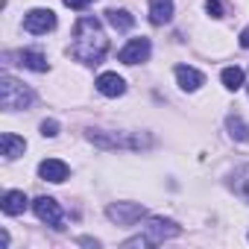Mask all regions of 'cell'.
Here are the masks:
<instances>
[{"mask_svg": "<svg viewBox=\"0 0 249 249\" xmlns=\"http://www.w3.org/2000/svg\"><path fill=\"white\" fill-rule=\"evenodd\" d=\"M71 53L85 62V65H97L103 62V56L108 53V38L103 33V24L91 15L79 18L73 27V41H71Z\"/></svg>", "mask_w": 249, "mask_h": 249, "instance_id": "6da1fadb", "label": "cell"}, {"mask_svg": "<svg viewBox=\"0 0 249 249\" xmlns=\"http://www.w3.org/2000/svg\"><path fill=\"white\" fill-rule=\"evenodd\" d=\"M182 229L173 223V220H164V217H150L144 226H141V234L138 237H129L123 240V246H159L170 237H176Z\"/></svg>", "mask_w": 249, "mask_h": 249, "instance_id": "7a4b0ae2", "label": "cell"}, {"mask_svg": "<svg viewBox=\"0 0 249 249\" xmlns=\"http://www.w3.org/2000/svg\"><path fill=\"white\" fill-rule=\"evenodd\" d=\"M88 141L103 147V150H141V147H150L153 141L144 135H126V132H106V129H91L88 132Z\"/></svg>", "mask_w": 249, "mask_h": 249, "instance_id": "3957f363", "label": "cell"}, {"mask_svg": "<svg viewBox=\"0 0 249 249\" xmlns=\"http://www.w3.org/2000/svg\"><path fill=\"white\" fill-rule=\"evenodd\" d=\"M33 100H36V97H33V91H30L24 82L12 79L9 73H3V76H0V106H3L6 111L27 108Z\"/></svg>", "mask_w": 249, "mask_h": 249, "instance_id": "277c9868", "label": "cell"}, {"mask_svg": "<svg viewBox=\"0 0 249 249\" xmlns=\"http://www.w3.org/2000/svg\"><path fill=\"white\" fill-rule=\"evenodd\" d=\"M106 214H108V220L117 223V226H135L138 220L147 217V211H144L141 202H114V205L106 208Z\"/></svg>", "mask_w": 249, "mask_h": 249, "instance_id": "5b68a950", "label": "cell"}, {"mask_svg": "<svg viewBox=\"0 0 249 249\" xmlns=\"http://www.w3.org/2000/svg\"><path fill=\"white\" fill-rule=\"evenodd\" d=\"M33 211H36V217L41 220V223H47V226H53V229H65L62 223V208H59V202L53 199V196H38L36 202H33Z\"/></svg>", "mask_w": 249, "mask_h": 249, "instance_id": "8992f818", "label": "cell"}, {"mask_svg": "<svg viewBox=\"0 0 249 249\" xmlns=\"http://www.w3.org/2000/svg\"><path fill=\"white\" fill-rule=\"evenodd\" d=\"M56 27V15L50 9H30L24 15V30L33 33V36H44Z\"/></svg>", "mask_w": 249, "mask_h": 249, "instance_id": "52a82bcc", "label": "cell"}, {"mask_svg": "<svg viewBox=\"0 0 249 249\" xmlns=\"http://www.w3.org/2000/svg\"><path fill=\"white\" fill-rule=\"evenodd\" d=\"M150 38H132L126 47H123L120 53H117V59L123 62V65H138V62H147L150 59Z\"/></svg>", "mask_w": 249, "mask_h": 249, "instance_id": "ba28073f", "label": "cell"}, {"mask_svg": "<svg viewBox=\"0 0 249 249\" xmlns=\"http://www.w3.org/2000/svg\"><path fill=\"white\" fill-rule=\"evenodd\" d=\"M94 85H97V91L103 97H120V94H126V82H123V76H117V73H100Z\"/></svg>", "mask_w": 249, "mask_h": 249, "instance_id": "9c48e42d", "label": "cell"}, {"mask_svg": "<svg viewBox=\"0 0 249 249\" xmlns=\"http://www.w3.org/2000/svg\"><path fill=\"white\" fill-rule=\"evenodd\" d=\"M68 173H71V170H68V164H65V161H59V159H44V161L38 164V176H41V179H47V182H56V185H59V182H65V179H68Z\"/></svg>", "mask_w": 249, "mask_h": 249, "instance_id": "30bf717a", "label": "cell"}, {"mask_svg": "<svg viewBox=\"0 0 249 249\" xmlns=\"http://www.w3.org/2000/svg\"><path fill=\"white\" fill-rule=\"evenodd\" d=\"M176 82H179V88H182V91H196V88L205 82V76H202L196 68L179 65V68H176Z\"/></svg>", "mask_w": 249, "mask_h": 249, "instance_id": "8fae6325", "label": "cell"}, {"mask_svg": "<svg viewBox=\"0 0 249 249\" xmlns=\"http://www.w3.org/2000/svg\"><path fill=\"white\" fill-rule=\"evenodd\" d=\"M0 208H3V214H9V217L24 214V211H27V194H24V191H6Z\"/></svg>", "mask_w": 249, "mask_h": 249, "instance_id": "7c38bea8", "label": "cell"}, {"mask_svg": "<svg viewBox=\"0 0 249 249\" xmlns=\"http://www.w3.org/2000/svg\"><path fill=\"white\" fill-rule=\"evenodd\" d=\"M170 18H173V0H150V21L156 27L170 24Z\"/></svg>", "mask_w": 249, "mask_h": 249, "instance_id": "4fadbf2b", "label": "cell"}, {"mask_svg": "<svg viewBox=\"0 0 249 249\" xmlns=\"http://www.w3.org/2000/svg\"><path fill=\"white\" fill-rule=\"evenodd\" d=\"M0 150H3V159H18V156H24V150H27V144H24V138H18L15 132H3L0 135Z\"/></svg>", "mask_w": 249, "mask_h": 249, "instance_id": "5bb4252c", "label": "cell"}, {"mask_svg": "<svg viewBox=\"0 0 249 249\" xmlns=\"http://www.w3.org/2000/svg\"><path fill=\"white\" fill-rule=\"evenodd\" d=\"M226 129H229V135H231L234 141H240V144L249 141V123H246L240 114H229V117H226Z\"/></svg>", "mask_w": 249, "mask_h": 249, "instance_id": "9a60e30c", "label": "cell"}, {"mask_svg": "<svg viewBox=\"0 0 249 249\" xmlns=\"http://www.w3.org/2000/svg\"><path fill=\"white\" fill-rule=\"evenodd\" d=\"M18 65H24V68H30V71L44 73V71H47V56H44V53H38V50H21V53H18Z\"/></svg>", "mask_w": 249, "mask_h": 249, "instance_id": "2e32d148", "label": "cell"}, {"mask_svg": "<svg viewBox=\"0 0 249 249\" xmlns=\"http://www.w3.org/2000/svg\"><path fill=\"white\" fill-rule=\"evenodd\" d=\"M106 21H108L117 33H126V30H132V24H135V18H132L126 9H108V12H106Z\"/></svg>", "mask_w": 249, "mask_h": 249, "instance_id": "e0dca14e", "label": "cell"}, {"mask_svg": "<svg viewBox=\"0 0 249 249\" xmlns=\"http://www.w3.org/2000/svg\"><path fill=\"white\" fill-rule=\"evenodd\" d=\"M220 79H223V85H226L229 91H237V88H243V79H246V73H243L240 68H223Z\"/></svg>", "mask_w": 249, "mask_h": 249, "instance_id": "ac0fdd59", "label": "cell"}, {"mask_svg": "<svg viewBox=\"0 0 249 249\" xmlns=\"http://www.w3.org/2000/svg\"><path fill=\"white\" fill-rule=\"evenodd\" d=\"M234 179H237V182H234V191L249 202V164H246V167H240V170L234 173Z\"/></svg>", "mask_w": 249, "mask_h": 249, "instance_id": "d6986e66", "label": "cell"}, {"mask_svg": "<svg viewBox=\"0 0 249 249\" xmlns=\"http://www.w3.org/2000/svg\"><path fill=\"white\" fill-rule=\"evenodd\" d=\"M41 135H44V138H56V135H59V123H56V120H44V123H41Z\"/></svg>", "mask_w": 249, "mask_h": 249, "instance_id": "ffe728a7", "label": "cell"}, {"mask_svg": "<svg viewBox=\"0 0 249 249\" xmlns=\"http://www.w3.org/2000/svg\"><path fill=\"white\" fill-rule=\"evenodd\" d=\"M205 9H208L211 18H223V3L220 0H205Z\"/></svg>", "mask_w": 249, "mask_h": 249, "instance_id": "44dd1931", "label": "cell"}, {"mask_svg": "<svg viewBox=\"0 0 249 249\" xmlns=\"http://www.w3.org/2000/svg\"><path fill=\"white\" fill-rule=\"evenodd\" d=\"M62 3H65V6H71V9H85L91 0H62Z\"/></svg>", "mask_w": 249, "mask_h": 249, "instance_id": "7402d4cb", "label": "cell"}, {"mask_svg": "<svg viewBox=\"0 0 249 249\" xmlns=\"http://www.w3.org/2000/svg\"><path fill=\"white\" fill-rule=\"evenodd\" d=\"M240 47H243V50H249V27L240 33Z\"/></svg>", "mask_w": 249, "mask_h": 249, "instance_id": "603a6c76", "label": "cell"}, {"mask_svg": "<svg viewBox=\"0 0 249 249\" xmlns=\"http://www.w3.org/2000/svg\"><path fill=\"white\" fill-rule=\"evenodd\" d=\"M246 76H249V73H246ZM246 85H249V79H246Z\"/></svg>", "mask_w": 249, "mask_h": 249, "instance_id": "cb8c5ba5", "label": "cell"}]
</instances>
